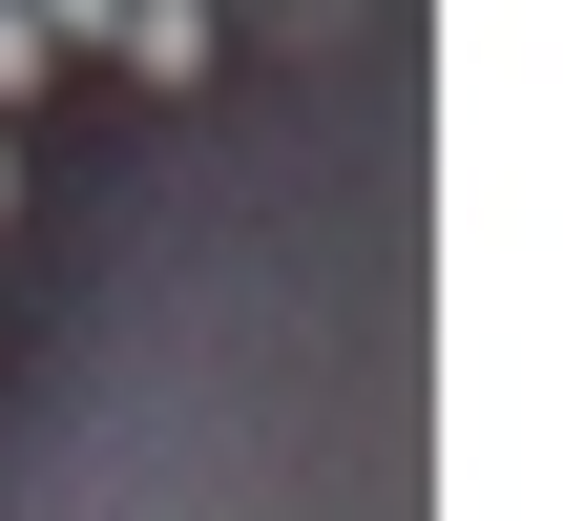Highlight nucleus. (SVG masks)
I'll list each match as a JSON object with an SVG mask.
<instances>
[{
	"label": "nucleus",
	"mask_w": 563,
	"mask_h": 521,
	"mask_svg": "<svg viewBox=\"0 0 563 521\" xmlns=\"http://www.w3.org/2000/svg\"><path fill=\"white\" fill-rule=\"evenodd\" d=\"M104 42H125V84H209V0H104Z\"/></svg>",
	"instance_id": "f257e3e1"
},
{
	"label": "nucleus",
	"mask_w": 563,
	"mask_h": 521,
	"mask_svg": "<svg viewBox=\"0 0 563 521\" xmlns=\"http://www.w3.org/2000/svg\"><path fill=\"white\" fill-rule=\"evenodd\" d=\"M42 63H63V42H42V0H0V104H21Z\"/></svg>",
	"instance_id": "f03ea898"
},
{
	"label": "nucleus",
	"mask_w": 563,
	"mask_h": 521,
	"mask_svg": "<svg viewBox=\"0 0 563 521\" xmlns=\"http://www.w3.org/2000/svg\"><path fill=\"white\" fill-rule=\"evenodd\" d=\"M0 209H21V146H0Z\"/></svg>",
	"instance_id": "7ed1b4c3"
}]
</instances>
